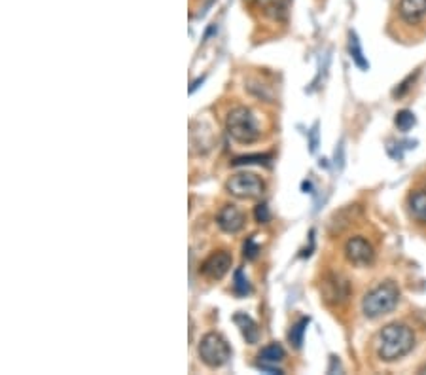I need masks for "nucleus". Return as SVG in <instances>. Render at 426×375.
Segmentation results:
<instances>
[{
  "mask_svg": "<svg viewBox=\"0 0 426 375\" xmlns=\"http://www.w3.org/2000/svg\"><path fill=\"white\" fill-rule=\"evenodd\" d=\"M415 341L417 338H415L413 328H409L403 322H390L377 336V343H375L377 357L383 362H396L413 351Z\"/></svg>",
  "mask_w": 426,
  "mask_h": 375,
  "instance_id": "f257e3e1",
  "label": "nucleus"
},
{
  "mask_svg": "<svg viewBox=\"0 0 426 375\" xmlns=\"http://www.w3.org/2000/svg\"><path fill=\"white\" fill-rule=\"evenodd\" d=\"M225 131L239 145H252L262 139L260 118L249 106H235L225 116Z\"/></svg>",
  "mask_w": 426,
  "mask_h": 375,
  "instance_id": "f03ea898",
  "label": "nucleus"
},
{
  "mask_svg": "<svg viewBox=\"0 0 426 375\" xmlns=\"http://www.w3.org/2000/svg\"><path fill=\"white\" fill-rule=\"evenodd\" d=\"M400 288L392 281H384L373 286L362 300V311L368 319H379V316L392 313L400 303Z\"/></svg>",
  "mask_w": 426,
  "mask_h": 375,
  "instance_id": "7ed1b4c3",
  "label": "nucleus"
},
{
  "mask_svg": "<svg viewBox=\"0 0 426 375\" xmlns=\"http://www.w3.org/2000/svg\"><path fill=\"white\" fill-rule=\"evenodd\" d=\"M197 352H199L201 362L213 369L222 368L232 358V347L225 341L224 336L216 332H208L203 336Z\"/></svg>",
  "mask_w": 426,
  "mask_h": 375,
  "instance_id": "20e7f679",
  "label": "nucleus"
},
{
  "mask_svg": "<svg viewBox=\"0 0 426 375\" xmlns=\"http://www.w3.org/2000/svg\"><path fill=\"white\" fill-rule=\"evenodd\" d=\"M225 190L239 199H258L265 192V182L254 173H237L225 182Z\"/></svg>",
  "mask_w": 426,
  "mask_h": 375,
  "instance_id": "39448f33",
  "label": "nucleus"
},
{
  "mask_svg": "<svg viewBox=\"0 0 426 375\" xmlns=\"http://www.w3.org/2000/svg\"><path fill=\"white\" fill-rule=\"evenodd\" d=\"M233 266V256L230 250L225 248H220V250H214L211 254L205 258V262L199 267V273H201L203 278L207 281H222V278L230 273Z\"/></svg>",
  "mask_w": 426,
  "mask_h": 375,
  "instance_id": "423d86ee",
  "label": "nucleus"
},
{
  "mask_svg": "<svg viewBox=\"0 0 426 375\" xmlns=\"http://www.w3.org/2000/svg\"><path fill=\"white\" fill-rule=\"evenodd\" d=\"M345 258H347L349 264L356 267L372 266L373 260H375V248L362 235H354L345 242Z\"/></svg>",
  "mask_w": 426,
  "mask_h": 375,
  "instance_id": "0eeeda50",
  "label": "nucleus"
},
{
  "mask_svg": "<svg viewBox=\"0 0 426 375\" xmlns=\"http://www.w3.org/2000/svg\"><path fill=\"white\" fill-rule=\"evenodd\" d=\"M322 296L330 305H341L351 296V285L339 273H330L322 281Z\"/></svg>",
  "mask_w": 426,
  "mask_h": 375,
  "instance_id": "6e6552de",
  "label": "nucleus"
},
{
  "mask_svg": "<svg viewBox=\"0 0 426 375\" xmlns=\"http://www.w3.org/2000/svg\"><path fill=\"white\" fill-rule=\"evenodd\" d=\"M216 222H218L220 230L225 231V233H239L244 228L246 216H244V212L239 207L224 205L218 211Z\"/></svg>",
  "mask_w": 426,
  "mask_h": 375,
  "instance_id": "1a4fd4ad",
  "label": "nucleus"
},
{
  "mask_svg": "<svg viewBox=\"0 0 426 375\" xmlns=\"http://www.w3.org/2000/svg\"><path fill=\"white\" fill-rule=\"evenodd\" d=\"M398 16L403 23L419 25L426 18V0H400Z\"/></svg>",
  "mask_w": 426,
  "mask_h": 375,
  "instance_id": "9d476101",
  "label": "nucleus"
},
{
  "mask_svg": "<svg viewBox=\"0 0 426 375\" xmlns=\"http://www.w3.org/2000/svg\"><path fill=\"white\" fill-rule=\"evenodd\" d=\"M258 358H260L258 366L262 369H268L271 374H282V371L277 368V364L284 360V349H282L279 343H271V345L263 347L262 351H260V355H258Z\"/></svg>",
  "mask_w": 426,
  "mask_h": 375,
  "instance_id": "9b49d317",
  "label": "nucleus"
},
{
  "mask_svg": "<svg viewBox=\"0 0 426 375\" xmlns=\"http://www.w3.org/2000/svg\"><path fill=\"white\" fill-rule=\"evenodd\" d=\"M409 216L420 226H426V190H415L408 197Z\"/></svg>",
  "mask_w": 426,
  "mask_h": 375,
  "instance_id": "f8f14e48",
  "label": "nucleus"
},
{
  "mask_svg": "<svg viewBox=\"0 0 426 375\" xmlns=\"http://www.w3.org/2000/svg\"><path fill=\"white\" fill-rule=\"evenodd\" d=\"M233 321H235V324L241 328V332H243L246 343H250V345L258 343V339H260V330H258V324H256L249 315L237 313V315L233 316Z\"/></svg>",
  "mask_w": 426,
  "mask_h": 375,
  "instance_id": "ddd939ff",
  "label": "nucleus"
},
{
  "mask_svg": "<svg viewBox=\"0 0 426 375\" xmlns=\"http://www.w3.org/2000/svg\"><path fill=\"white\" fill-rule=\"evenodd\" d=\"M349 54H351V57H353L354 65H356V67H360L362 70H365V68L370 67V63L365 61L364 54H362V48H360L358 37H356L354 32L349 35Z\"/></svg>",
  "mask_w": 426,
  "mask_h": 375,
  "instance_id": "4468645a",
  "label": "nucleus"
},
{
  "mask_svg": "<svg viewBox=\"0 0 426 375\" xmlns=\"http://www.w3.org/2000/svg\"><path fill=\"white\" fill-rule=\"evenodd\" d=\"M307 324H309V319H299L292 326L290 333H288V339H290V343H292L296 349H299L301 343H303V333L305 330H307Z\"/></svg>",
  "mask_w": 426,
  "mask_h": 375,
  "instance_id": "2eb2a0df",
  "label": "nucleus"
},
{
  "mask_svg": "<svg viewBox=\"0 0 426 375\" xmlns=\"http://www.w3.org/2000/svg\"><path fill=\"white\" fill-rule=\"evenodd\" d=\"M394 123H396V128L400 129L402 133H408L409 129L413 128L415 123H417V120H415L413 112H409V110H402V112H398V114H396Z\"/></svg>",
  "mask_w": 426,
  "mask_h": 375,
  "instance_id": "dca6fc26",
  "label": "nucleus"
},
{
  "mask_svg": "<svg viewBox=\"0 0 426 375\" xmlns=\"http://www.w3.org/2000/svg\"><path fill=\"white\" fill-rule=\"evenodd\" d=\"M233 288L237 292L239 296H244V294H249L250 292V285L246 277L243 275V271H235V283H233Z\"/></svg>",
  "mask_w": 426,
  "mask_h": 375,
  "instance_id": "f3484780",
  "label": "nucleus"
},
{
  "mask_svg": "<svg viewBox=\"0 0 426 375\" xmlns=\"http://www.w3.org/2000/svg\"><path fill=\"white\" fill-rule=\"evenodd\" d=\"M417 76H419V73H415V74H411V76H408V78L403 80L402 84L398 85V87H396V90L392 91V95H394V97H402L403 93H406V91L409 90V84H413V80L417 78Z\"/></svg>",
  "mask_w": 426,
  "mask_h": 375,
  "instance_id": "a211bd4d",
  "label": "nucleus"
},
{
  "mask_svg": "<svg viewBox=\"0 0 426 375\" xmlns=\"http://www.w3.org/2000/svg\"><path fill=\"white\" fill-rule=\"evenodd\" d=\"M258 252H260V248H258V245L254 242V239H249V241L244 242V258L252 260V258H256Z\"/></svg>",
  "mask_w": 426,
  "mask_h": 375,
  "instance_id": "6ab92c4d",
  "label": "nucleus"
},
{
  "mask_svg": "<svg viewBox=\"0 0 426 375\" xmlns=\"http://www.w3.org/2000/svg\"><path fill=\"white\" fill-rule=\"evenodd\" d=\"M256 220H258V222H260V224H265V222H268L269 220V209H268V205H258L256 207Z\"/></svg>",
  "mask_w": 426,
  "mask_h": 375,
  "instance_id": "aec40b11",
  "label": "nucleus"
},
{
  "mask_svg": "<svg viewBox=\"0 0 426 375\" xmlns=\"http://www.w3.org/2000/svg\"><path fill=\"white\" fill-rule=\"evenodd\" d=\"M419 374H426V366H422V368L419 369Z\"/></svg>",
  "mask_w": 426,
  "mask_h": 375,
  "instance_id": "412c9836",
  "label": "nucleus"
}]
</instances>
